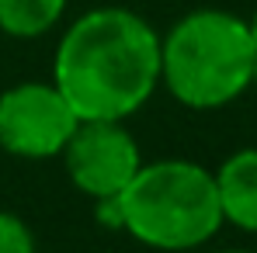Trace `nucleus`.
<instances>
[{
	"instance_id": "nucleus-1",
	"label": "nucleus",
	"mask_w": 257,
	"mask_h": 253,
	"mask_svg": "<svg viewBox=\"0 0 257 253\" xmlns=\"http://www.w3.org/2000/svg\"><path fill=\"white\" fill-rule=\"evenodd\" d=\"M52 84L80 122H125L160 84V32L125 7L87 11L56 45Z\"/></svg>"
},
{
	"instance_id": "nucleus-2",
	"label": "nucleus",
	"mask_w": 257,
	"mask_h": 253,
	"mask_svg": "<svg viewBox=\"0 0 257 253\" xmlns=\"http://www.w3.org/2000/svg\"><path fill=\"white\" fill-rule=\"evenodd\" d=\"M257 80L250 25L229 11L198 7L160 35V84L195 111H215L243 97Z\"/></svg>"
},
{
	"instance_id": "nucleus-3",
	"label": "nucleus",
	"mask_w": 257,
	"mask_h": 253,
	"mask_svg": "<svg viewBox=\"0 0 257 253\" xmlns=\"http://www.w3.org/2000/svg\"><path fill=\"white\" fill-rule=\"evenodd\" d=\"M122 232L150 250H198L222 229L212 170L191 160H153L115 198Z\"/></svg>"
},
{
	"instance_id": "nucleus-4",
	"label": "nucleus",
	"mask_w": 257,
	"mask_h": 253,
	"mask_svg": "<svg viewBox=\"0 0 257 253\" xmlns=\"http://www.w3.org/2000/svg\"><path fill=\"white\" fill-rule=\"evenodd\" d=\"M77 125V111L56 84L25 80L0 94V149L18 160L59 156Z\"/></svg>"
},
{
	"instance_id": "nucleus-5",
	"label": "nucleus",
	"mask_w": 257,
	"mask_h": 253,
	"mask_svg": "<svg viewBox=\"0 0 257 253\" xmlns=\"http://www.w3.org/2000/svg\"><path fill=\"white\" fill-rule=\"evenodd\" d=\"M59 156L70 184L94 201L118 198L136 177V170L143 167L136 135L122 122H104V118L80 122Z\"/></svg>"
},
{
	"instance_id": "nucleus-6",
	"label": "nucleus",
	"mask_w": 257,
	"mask_h": 253,
	"mask_svg": "<svg viewBox=\"0 0 257 253\" xmlns=\"http://www.w3.org/2000/svg\"><path fill=\"white\" fill-rule=\"evenodd\" d=\"M212 177L222 222L257 232V149H236L219 163V170H212Z\"/></svg>"
},
{
	"instance_id": "nucleus-7",
	"label": "nucleus",
	"mask_w": 257,
	"mask_h": 253,
	"mask_svg": "<svg viewBox=\"0 0 257 253\" xmlns=\"http://www.w3.org/2000/svg\"><path fill=\"white\" fill-rule=\"evenodd\" d=\"M66 0H0V32L11 39H39L59 25Z\"/></svg>"
},
{
	"instance_id": "nucleus-8",
	"label": "nucleus",
	"mask_w": 257,
	"mask_h": 253,
	"mask_svg": "<svg viewBox=\"0 0 257 253\" xmlns=\"http://www.w3.org/2000/svg\"><path fill=\"white\" fill-rule=\"evenodd\" d=\"M0 253H35V236L28 222L14 211H0Z\"/></svg>"
},
{
	"instance_id": "nucleus-9",
	"label": "nucleus",
	"mask_w": 257,
	"mask_h": 253,
	"mask_svg": "<svg viewBox=\"0 0 257 253\" xmlns=\"http://www.w3.org/2000/svg\"><path fill=\"white\" fill-rule=\"evenodd\" d=\"M250 25V39H254V56H257V14H254V21H247Z\"/></svg>"
},
{
	"instance_id": "nucleus-10",
	"label": "nucleus",
	"mask_w": 257,
	"mask_h": 253,
	"mask_svg": "<svg viewBox=\"0 0 257 253\" xmlns=\"http://www.w3.org/2000/svg\"><path fill=\"white\" fill-rule=\"evenodd\" d=\"M219 253H257V250H219Z\"/></svg>"
}]
</instances>
